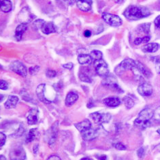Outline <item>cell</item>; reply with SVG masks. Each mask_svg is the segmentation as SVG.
<instances>
[{
    "instance_id": "6da1fadb",
    "label": "cell",
    "mask_w": 160,
    "mask_h": 160,
    "mask_svg": "<svg viewBox=\"0 0 160 160\" xmlns=\"http://www.w3.org/2000/svg\"><path fill=\"white\" fill-rule=\"evenodd\" d=\"M151 14L149 9L146 7L129 6L123 13L125 18L130 21H137L147 17Z\"/></svg>"
},
{
    "instance_id": "7a4b0ae2",
    "label": "cell",
    "mask_w": 160,
    "mask_h": 160,
    "mask_svg": "<svg viewBox=\"0 0 160 160\" xmlns=\"http://www.w3.org/2000/svg\"><path fill=\"white\" fill-rule=\"evenodd\" d=\"M154 111L150 108H145L142 109L138 116L134 121V125L136 127L144 129L148 127L151 125V120L153 118Z\"/></svg>"
},
{
    "instance_id": "3957f363",
    "label": "cell",
    "mask_w": 160,
    "mask_h": 160,
    "mask_svg": "<svg viewBox=\"0 0 160 160\" xmlns=\"http://www.w3.org/2000/svg\"><path fill=\"white\" fill-rule=\"evenodd\" d=\"M136 61L132 59H125L118 65L115 68V71L116 74L121 75L127 70H133L136 68Z\"/></svg>"
},
{
    "instance_id": "277c9868",
    "label": "cell",
    "mask_w": 160,
    "mask_h": 160,
    "mask_svg": "<svg viewBox=\"0 0 160 160\" xmlns=\"http://www.w3.org/2000/svg\"><path fill=\"white\" fill-rule=\"evenodd\" d=\"M102 19L106 24L112 27H119L122 25V19L117 15L104 13L102 14Z\"/></svg>"
},
{
    "instance_id": "5b68a950",
    "label": "cell",
    "mask_w": 160,
    "mask_h": 160,
    "mask_svg": "<svg viewBox=\"0 0 160 160\" xmlns=\"http://www.w3.org/2000/svg\"><path fill=\"white\" fill-rule=\"evenodd\" d=\"M9 156L10 160H25L26 153L21 146H16L10 150Z\"/></svg>"
},
{
    "instance_id": "8992f818",
    "label": "cell",
    "mask_w": 160,
    "mask_h": 160,
    "mask_svg": "<svg viewBox=\"0 0 160 160\" xmlns=\"http://www.w3.org/2000/svg\"><path fill=\"white\" fill-rule=\"evenodd\" d=\"M10 69L14 72L15 73L21 75L22 77H25L27 75H28V71H27V68L25 66L18 60L14 61V62L10 64Z\"/></svg>"
},
{
    "instance_id": "52a82bcc",
    "label": "cell",
    "mask_w": 160,
    "mask_h": 160,
    "mask_svg": "<svg viewBox=\"0 0 160 160\" xmlns=\"http://www.w3.org/2000/svg\"><path fill=\"white\" fill-rule=\"evenodd\" d=\"M94 66L96 73L98 75L101 76V77H106L108 75L109 69L108 65L103 60L95 61Z\"/></svg>"
},
{
    "instance_id": "ba28073f",
    "label": "cell",
    "mask_w": 160,
    "mask_h": 160,
    "mask_svg": "<svg viewBox=\"0 0 160 160\" xmlns=\"http://www.w3.org/2000/svg\"><path fill=\"white\" fill-rule=\"evenodd\" d=\"M58 121H56L55 123L52 125L50 129L47 131V142L50 146L53 145V144L55 143L58 133Z\"/></svg>"
},
{
    "instance_id": "9c48e42d",
    "label": "cell",
    "mask_w": 160,
    "mask_h": 160,
    "mask_svg": "<svg viewBox=\"0 0 160 160\" xmlns=\"http://www.w3.org/2000/svg\"><path fill=\"white\" fill-rule=\"evenodd\" d=\"M90 117L97 124L108 123L111 119V115L109 113H100L94 112L90 114Z\"/></svg>"
},
{
    "instance_id": "30bf717a",
    "label": "cell",
    "mask_w": 160,
    "mask_h": 160,
    "mask_svg": "<svg viewBox=\"0 0 160 160\" xmlns=\"http://www.w3.org/2000/svg\"><path fill=\"white\" fill-rule=\"evenodd\" d=\"M102 84L116 91H121V88L118 85L116 78L112 75H107L105 77L104 79L102 81Z\"/></svg>"
},
{
    "instance_id": "8fae6325",
    "label": "cell",
    "mask_w": 160,
    "mask_h": 160,
    "mask_svg": "<svg viewBox=\"0 0 160 160\" xmlns=\"http://www.w3.org/2000/svg\"><path fill=\"white\" fill-rule=\"evenodd\" d=\"M137 90L141 96L148 97L153 93V87L148 83H143L138 86Z\"/></svg>"
},
{
    "instance_id": "7c38bea8",
    "label": "cell",
    "mask_w": 160,
    "mask_h": 160,
    "mask_svg": "<svg viewBox=\"0 0 160 160\" xmlns=\"http://www.w3.org/2000/svg\"><path fill=\"white\" fill-rule=\"evenodd\" d=\"M39 111L37 108H32L29 110L28 116V123L29 125H33L38 123L39 120Z\"/></svg>"
},
{
    "instance_id": "4fadbf2b",
    "label": "cell",
    "mask_w": 160,
    "mask_h": 160,
    "mask_svg": "<svg viewBox=\"0 0 160 160\" xmlns=\"http://www.w3.org/2000/svg\"><path fill=\"white\" fill-rule=\"evenodd\" d=\"M45 90H46V85L44 84V83H42V84H40L36 88L37 97L39 99V100L40 101L44 103L45 104H51V101L48 100L45 97V95H44Z\"/></svg>"
},
{
    "instance_id": "5bb4252c",
    "label": "cell",
    "mask_w": 160,
    "mask_h": 160,
    "mask_svg": "<svg viewBox=\"0 0 160 160\" xmlns=\"http://www.w3.org/2000/svg\"><path fill=\"white\" fill-rule=\"evenodd\" d=\"M136 68H134V69L138 71V73H140V74H142L143 76H144L145 77H151L152 76V73L150 70H148V68L142 64L141 62H138V61H136Z\"/></svg>"
},
{
    "instance_id": "9a60e30c",
    "label": "cell",
    "mask_w": 160,
    "mask_h": 160,
    "mask_svg": "<svg viewBox=\"0 0 160 160\" xmlns=\"http://www.w3.org/2000/svg\"><path fill=\"white\" fill-rule=\"evenodd\" d=\"M82 138L87 141H91L96 139L98 136V132L93 129H89L81 133Z\"/></svg>"
},
{
    "instance_id": "2e32d148",
    "label": "cell",
    "mask_w": 160,
    "mask_h": 160,
    "mask_svg": "<svg viewBox=\"0 0 160 160\" xmlns=\"http://www.w3.org/2000/svg\"><path fill=\"white\" fill-rule=\"evenodd\" d=\"M26 8H23L21 12L18 14V17H19V19L22 22L21 24H27V23L31 21L32 19L33 18V15H32L29 10H26Z\"/></svg>"
},
{
    "instance_id": "e0dca14e",
    "label": "cell",
    "mask_w": 160,
    "mask_h": 160,
    "mask_svg": "<svg viewBox=\"0 0 160 160\" xmlns=\"http://www.w3.org/2000/svg\"><path fill=\"white\" fill-rule=\"evenodd\" d=\"M103 103L108 107H111V108H115V107L119 106L121 101L120 100L119 98L116 97H108L106 98L103 101Z\"/></svg>"
},
{
    "instance_id": "ac0fdd59",
    "label": "cell",
    "mask_w": 160,
    "mask_h": 160,
    "mask_svg": "<svg viewBox=\"0 0 160 160\" xmlns=\"http://www.w3.org/2000/svg\"><path fill=\"white\" fill-rule=\"evenodd\" d=\"M18 101H19V99L18 97L15 96V95H10L4 104L5 108L6 109L14 108L17 106Z\"/></svg>"
},
{
    "instance_id": "d6986e66",
    "label": "cell",
    "mask_w": 160,
    "mask_h": 160,
    "mask_svg": "<svg viewBox=\"0 0 160 160\" xmlns=\"http://www.w3.org/2000/svg\"><path fill=\"white\" fill-rule=\"evenodd\" d=\"M27 28H28V24H21L17 27L14 37L17 41L21 40L22 35L26 31Z\"/></svg>"
},
{
    "instance_id": "ffe728a7",
    "label": "cell",
    "mask_w": 160,
    "mask_h": 160,
    "mask_svg": "<svg viewBox=\"0 0 160 160\" xmlns=\"http://www.w3.org/2000/svg\"><path fill=\"white\" fill-rule=\"evenodd\" d=\"M41 30L44 34H50L56 32L57 28L52 22H45Z\"/></svg>"
},
{
    "instance_id": "44dd1931",
    "label": "cell",
    "mask_w": 160,
    "mask_h": 160,
    "mask_svg": "<svg viewBox=\"0 0 160 160\" xmlns=\"http://www.w3.org/2000/svg\"><path fill=\"white\" fill-rule=\"evenodd\" d=\"M74 125L76 128H77L81 133L91 128V123L88 119L84 120L82 122H80L78 123H76Z\"/></svg>"
},
{
    "instance_id": "7402d4cb",
    "label": "cell",
    "mask_w": 160,
    "mask_h": 160,
    "mask_svg": "<svg viewBox=\"0 0 160 160\" xmlns=\"http://www.w3.org/2000/svg\"><path fill=\"white\" fill-rule=\"evenodd\" d=\"M78 99V95L74 92H70L67 94L66 101V105L68 107L72 106L73 104H74L77 101Z\"/></svg>"
},
{
    "instance_id": "603a6c76",
    "label": "cell",
    "mask_w": 160,
    "mask_h": 160,
    "mask_svg": "<svg viewBox=\"0 0 160 160\" xmlns=\"http://www.w3.org/2000/svg\"><path fill=\"white\" fill-rule=\"evenodd\" d=\"M91 4H92V2L87 1V0L77 2L78 8L81 10L84 11V12H89V11H90L91 9Z\"/></svg>"
},
{
    "instance_id": "cb8c5ba5",
    "label": "cell",
    "mask_w": 160,
    "mask_h": 160,
    "mask_svg": "<svg viewBox=\"0 0 160 160\" xmlns=\"http://www.w3.org/2000/svg\"><path fill=\"white\" fill-rule=\"evenodd\" d=\"M160 47L158 43H151L146 45L142 47V51L144 53H155L157 51Z\"/></svg>"
},
{
    "instance_id": "d4e9b609",
    "label": "cell",
    "mask_w": 160,
    "mask_h": 160,
    "mask_svg": "<svg viewBox=\"0 0 160 160\" xmlns=\"http://www.w3.org/2000/svg\"><path fill=\"white\" fill-rule=\"evenodd\" d=\"M78 62L82 65H89L93 62L92 58L90 55L88 54H81L78 57Z\"/></svg>"
},
{
    "instance_id": "484cf974",
    "label": "cell",
    "mask_w": 160,
    "mask_h": 160,
    "mask_svg": "<svg viewBox=\"0 0 160 160\" xmlns=\"http://www.w3.org/2000/svg\"><path fill=\"white\" fill-rule=\"evenodd\" d=\"M0 9L2 12L7 13L10 12L12 9V3L9 0L0 1Z\"/></svg>"
},
{
    "instance_id": "4316f807",
    "label": "cell",
    "mask_w": 160,
    "mask_h": 160,
    "mask_svg": "<svg viewBox=\"0 0 160 160\" xmlns=\"http://www.w3.org/2000/svg\"><path fill=\"white\" fill-rule=\"evenodd\" d=\"M36 133H37V129H30L28 136L26 137V143H29L32 142V141L36 139Z\"/></svg>"
},
{
    "instance_id": "83f0119b",
    "label": "cell",
    "mask_w": 160,
    "mask_h": 160,
    "mask_svg": "<svg viewBox=\"0 0 160 160\" xmlns=\"http://www.w3.org/2000/svg\"><path fill=\"white\" fill-rule=\"evenodd\" d=\"M90 56L93 60L98 61V60H102L103 55H102V53L100 51L93 50L92 51H91Z\"/></svg>"
},
{
    "instance_id": "f1b7e54d",
    "label": "cell",
    "mask_w": 160,
    "mask_h": 160,
    "mask_svg": "<svg viewBox=\"0 0 160 160\" xmlns=\"http://www.w3.org/2000/svg\"><path fill=\"white\" fill-rule=\"evenodd\" d=\"M123 102L124 104L125 105V107L128 109H131L133 106L134 105L135 102L133 99V98H132L131 97L129 96H126L123 98Z\"/></svg>"
},
{
    "instance_id": "f546056e",
    "label": "cell",
    "mask_w": 160,
    "mask_h": 160,
    "mask_svg": "<svg viewBox=\"0 0 160 160\" xmlns=\"http://www.w3.org/2000/svg\"><path fill=\"white\" fill-rule=\"evenodd\" d=\"M20 95H21V97H22V99H23L25 101H28L29 102V101H31L32 100V97L30 96L28 92H27L26 90H25V89H22L21 91Z\"/></svg>"
},
{
    "instance_id": "4dcf8cb0",
    "label": "cell",
    "mask_w": 160,
    "mask_h": 160,
    "mask_svg": "<svg viewBox=\"0 0 160 160\" xmlns=\"http://www.w3.org/2000/svg\"><path fill=\"white\" fill-rule=\"evenodd\" d=\"M24 132H25L24 127L22 126V125H20V126L17 129V130L14 132L12 136L14 137H15V138H18V137H20V136H22Z\"/></svg>"
},
{
    "instance_id": "1f68e13d",
    "label": "cell",
    "mask_w": 160,
    "mask_h": 160,
    "mask_svg": "<svg viewBox=\"0 0 160 160\" xmlns=\"http://www.w3.org/2000/svg\"><path fill=\"white\" fill-rule=\"evenodd\" d=\"M45 21L42 19H38L33 23V27L36 29H41L44 25Z\"/></svg>"
},
{
    "instance_id": "d6a6232c",
    "label": "cell",
    "mask_w": 160,
    "mask_h": 160,
    "mask_svg": "<svg viewBox=\"0 0 160 160\" xmlns=\"http://www.w3.org/2000/svg\"><path fill=\"white\" fill-rule=\"evenodd\" d=\"M150 25H151V24H144L139 25L138 28L142 32L148 34L150 32Z\"/></svg>"
},
{
    "instance_id": "836d02e7",
    "label": "cell",
    "mask_w": 160,
    "mask_h": 160,
    "mask_svg": "<svg viewBox=\"0 0 160 160\" xmlns=\"http://www.w3.org/2000/svg\"><path fill=\"white\" fill-rule=\"evenodd\" d=\"M79 79H81L82 82H86V83H91V82H92V80H91V77L85 73H80L79 74Z\"/></svg>"
},
{
    "instance_id": "e575fe53",
    "label": "cell",
    "mask_w": 160,
    "mask_h": 160,
    "mask_svg": "<svg viewBox=\"0 0 160 160\" xmlns=\"http://www.w3.org/2000/svg\"><path fill=\"white\" fill-rule=\"evenodd\" d=\"M40 69V67L39 66H33L29 68V73L31 75H36V73H38V71Z\"/></svg>"
},
{
    "instance_id": "d590c367",
    "label": "cell",
    "mask_w": 160,
    "mask_h": 160,
    "mask_svg": "<svg viewBox=\"0 0 160 160\" xmlns=\"http://www.w3.org/2000/svg\"><path fill=\"white\" fill-rule=\"evenodd\" d=\"M46 75H47L48 78H53L57 75V72L54 70L49 69L46 72Z\"/></svg>"
},
{
    "instance_id": "8d00e7d4",
    "label": "cell",
    "mask_w": 160,
    "mask_h": 160,
    "mask_svg": "<svg viewBox=\"0 0 160 160\" xmlns=\"http://www.w3.org/2000/svg\"><path fill=\"white\" fill-rule=\"evenodd\" d=\"M6 136L2 132H0V147L3 146L6 143Z\"/></svg>"
},
{
    "instance_id": "74e56055",
    "label": "cell",
    "mask_w": 160,
    "mask_h": 160,
    "mask_svg": "<svg viewBox=\"0 0 160 160\" xmlns=\"http://www.w3.org/2000/svg\"><path fill=\"white\" fill-rule=\"evenodd\" d=\"M153 118L155 120L160 122V107H159V108H158L154 111Z\"/></svg>"
},
{
    "instance_id": "f35d334b",
    "label": "cell",
    "mask_w": 160,
    "mask_h": 160,
    "mask_svg": "<svg viewBox=\"0 0 160 160\" xmlns=\"http://www.w3.org/2000/svg\"><path fill=\"white\" fill-rule=\"evenodd\" d=\"M8 88V84L6 81H3V80H0V89L6 90Z\"/></svg>"
},
{
    "instance_id": "ab89813d",
    "label": "cell",
    "mask_w": 160,
    "mask_h": 160,
    "mask_svg": "<svg viewBox=\"0 0 160 160\" xmlns=\"http://www.w3.org/2000/svg\"><path fill=\"white\" fill-rule=\"evenodd\" d=\"M114 147H115V148H117V149L120 150V151L126 150V147H125V146L124 145V144H123L121 143V142H118V143L115 144V145H114Z\"/></svg>"
},
{
    "instance_id": "60d3db41",
    "label": "cell",
    "mask_w": 160,
    "mask_h": 160,
    "mask_svg": "<svg viewBox=\"0 0 160 160\" xmlns=\"http://www.w3.org/2000/svg\"><path fill=\"white\" fill-rule=\"evenodd\" d=\"M62 67L64 68H66V69H68V70H71L72 69V68H73L74 67V64L70 62V63H68V64H63Z\"/></svg>"
},
{
    "instance_id": "b9f144b4",
    "label": "cell",
    "mask_w": 160,
    "mask_h": 160,
    "mask_svg": "<svg viewBox=\"0 0 160 160\" xmlns=\"http://www.w3.org/2000/svg\"><path fill=\"white\" fill-rule=\"evenodd\" d=\"M137 153H138V156L139 157L142 158L143 156L144 155V148L142 147V148H139L138 152H137Z\"/></svg>"
},
{
    "instance_id": "7bdbcfd3",
    "label": "cell",
    "mask_w": 160,
    "mask_h": 160,
    "mask_svg": "<svg viewBox=\"0 0 160 160\" xmlns=\"http://www.w3.org/2000/svg\"><path fill=\"white\" fill-rule=\"evenodd\" d=\"M155 25L158 28H160V15L158 16L155 19Z\"/></svg>"
},
{
    "instance_id": "ee69618b",
    "label": "cell",
    "mask_w": 160,
    "mask_h": 160,
    "mask_svg": "<svg viewBox=\"0 0 160 160\" xmlns=\"http://www.w3.org/2000/svg\"><path fill=\"white\" fill-rule=\"evenodd\" d=\"M96 157L99 160H107V156L106 155H97Z\"/></svg>"
},
{
    "instance_id": "f6af8a7d",
    "label": "cell",
    "mask_w": 160,
    "mask_h": 160,
    "mask_svg": "<svg viewBox=\"0 0 160 160\" xmlns=\"http://www.w3.org/2000/svg\"><path fill=\"white\" fill-rule=\"evenodd\" d=\"M47 160H62L58 155H51L49 157Z\"/></svg>"
},
{
    "instance_id": "bcb514c9",
    "label": "cell",
    "mask_w": 160,
    "mask_h": 160,
    "mask_svg": "<svg viewBox=\"0 0 160 160\" xmlns=\"http://www.w3.org/2000/svg\"><path fill=\"white\" fill-rule=\"evenodd\" d=\"M142 43V38H136V39L134 40V43L136 45H138L140 43Z\"/></svg>"
},
{
    "instance_id": "7dc6e473",
    "label": "cell",
    "mask_w": 160,
    "mask_h": 160,
    "mask_svg": "<svg viewBox=\"0 0 160 160\" xmlns=\"http://www.w3.org/2000/svg\"><path fill=\"white\" fill-rule=\"evenodd\" d=\"M150 36H144L143 38H142V43H147L149 42L150 40Z\"/></svg>"
},
{
    "instance_id": "c3c4849f",
    "label": "cell",
    "mask_w": 160,
    "mask_h": 160,
    "mask_svg": "<svg viewBox=\"0 0 160 160\" xmlns=\"http://www.w3.org/2000/svg\"><path fill=\"white\" fill-rule=\"evenodd\" d=\"M38 148H39V145L38 144H35V145L33 146V152L34 154H36L38 153Z\"/></svg>"
},
{
    "instance_id": "681fc988",
    "label": "cell",
    "mask_w": 160,
    "mask_h": 160,
    "mask_svg": "<svg viewBox=\"0 0 160 160\" xmlns=\"http://www.w3.org/2000/svg\"><path fill=\"white\" fill-rule=\"evenodd\" d=\"M84 36L87 38L90 37L91 36V32L89 31V30H86V31L84 32Z\"/></svg>"
},
{
    "instance_id": "f907efd6",
    "label": "cell",
    "mask_w": 160,
    "mask_h": 160,
    "mask_svg": "<svg viewBox=\"0 0 160 160\" xmlns=\"http://www.w3.org/2000/svg\"><path fill=\"white\" fill-rule=\"evenodd\" d=\"M156 71H157V72L158 73L160 74V62L156 63Z\"/></svg>"
},
{
    "instance_id": "816d5d0a",
    "label": "cell",
    "mask_w": 160,
    "mask_h": 160,
    "mask_svg": "<svg viewBox=\"0 0 160 160\" xmlns=\"http://www.w3.org/2000/svg\"><path fill=\"white\" fill-rule=\"evenodd\" d=\"M93 103H91V102H89L88 103V105H87V107H88V108H92V107H93Z\"/></svg>"
},
{
    "instance_id": "f5cc1de1",
    "label": "cell",
    "mask_w": 160,
    "mask_h": 160,
    "mask_svg": "<svg viewBox=\"0 0 160 160\" xmlns=\"http://www.w3.org/2000/svg\"><path fill=\"white\" fill-rule=\"evenodd\" d=\"M3 99H4V96H3V94H0V103H1L2 101H3Z\"/></svg>"
},
{
    "instance_id": "db71d44e",
    "label": "cell",
    "mask_w": 160,
    "mask_h": 160,
    "mask_svg": "<svg viewBox=\"0 0 160 160\" xmlns=\"http://www.w3.org/2000/svg\"><path fill=\"white\" fill-rule=\"evenodd\" d=\"M0 160H6V158L3 155H0Z\"/></svg>"
},
{
    "instance_id": "11a10c76",
    "label": "cell",
    "mask_w": 160,
    "mask_h": 160,
    "mask_svg": "<svg viewBox=\"0 0 160 160\" xmlns=\"http://www.w3.org/2000/svg\"><path fill=\"white\" fill-rule=\"evenodd\" d=\"M81 160H91V159L89 158H82L81 159Z\"/></svg>"
},
{
    "instance_id": "9f6ffc18",
    "label": "cell",
    "mask_w": 160,
    "mask_h": 160,
    "mask_svg": "<svg viewBox=\"0 0 160 160\" xmlns=\"http://www.w3.org/2000/svg\"><path fill=\"white\" fill-rule=\"evenodd\" d=\"M1 69H3V67H2V66L1 65V64H0V70Z\"/></svg>"
},
{
    "instance_id": "6f0895ef",
    "label": "cell",
    "mask_w": 160,
    "mask_h": 160,
    "mask_svg": "<svg viewBox=\"0 0 160 160\" xmlns=\"http://www.w3.org/2000/svg\"><path fill=\"white\" fill-rule=\"evenodd\" d=\"M158 133L160 135V129H158Z\"/></svg>"
},
{
    "instance_id": "680465c9",
    "label": "cell",
    "mask_w": 160,
    "mask_h": 160,
    "mask_svg": "<svg viewBox=\"0 0 160 160\" xmlns=\"http://www.w3.org/2000/svg\"><path fill=\"white\" fill-rule=\"evenodd\" d=\"M2 47L1 46H0V51H1V50H2Z\"/></svg>"
}]
</instances>
